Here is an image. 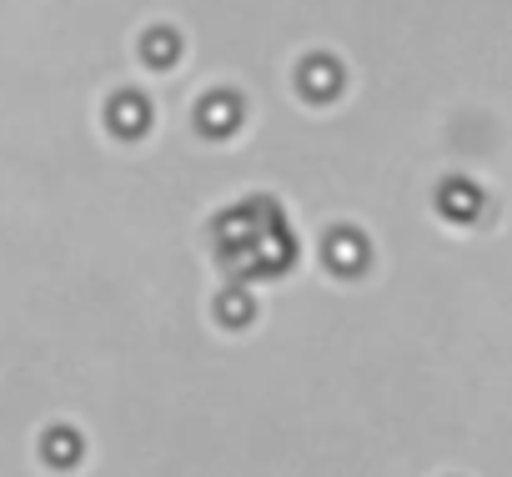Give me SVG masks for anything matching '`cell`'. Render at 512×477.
Returning a JSON list of instances; mask_svg holds the SVG:
<instances>
[{"mask_svg":"<svg viewBox=\"0 0 512 477\" xmlns=\"http://www.w3.org/2000/svg\"><path fill=\"white\" fill-rule=\"evenodd\" d=\"M46 457H51V462H61V467H66V462H76V457H81V437H76V432H66V427H56V432L46 437Z\"/></svg>","mask_w":512,"mask_h":477,"instance_id":"cell-2","label":"cell"},{"mask_svg":"<svg viewBox=\"0 0 512 477\" xmlns=\"http://www.w3.org/2000/svg\"><path fill=\"white\" fill-rule=\"evenodd\" d=\"M442 211L457 216V221H472V216L482 211V196H477L467 181H447V186H442Z\"/></svg>","mask_w":512,"mask_h":477,"instance_id":"cell-1","label":"cell"},{"mask_svg":"<svg viewBox=\"0 0 512 477\" xmlns=\"http://www.w3.org/2000/svg\"><path fill=\"white\" fill-rule=\"evenodd\" d=\"M141 116H146V111H141V106H136V101H131V106H126V111H121V131H141V126H146V121H141Z\"/></svg>","mask_w":512,"mask_h":477,"instance_id":"cell-4","label":"cell"},{"mask_svg":"<svg viewBox=\"0 0 512 477\" xmlns=\"http://www.w3.org/2000/svg\"><path fill=\"white\" fill-rule=\"evenodd\" d=\"M171 41H176L171 31H161V36H151V46H146V56H151V61H156V56L166 61V56H171Z\"/></svg>","mask_w":512,"mask_h":477,"instance_id":"cell-3","label":"cell"}]
</instances>
